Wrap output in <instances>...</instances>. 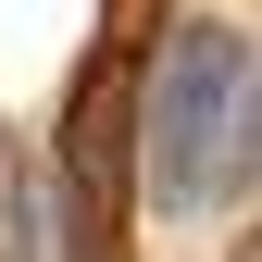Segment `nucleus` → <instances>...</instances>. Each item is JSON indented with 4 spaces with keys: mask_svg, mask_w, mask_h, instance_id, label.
Listing matches in <instances>:
<instances>
[{
    "mask_svg": "<svg viewBox=\"0 0 262 262\" xmlns=\"http://www.w3.org/2000/svg\"><path fill=\"white\" fill-rule=\"evenodd\" d=\"M237 262H262V250H237Z\"/></svg>",
    "mask_w": 262,
    "mask_h": 262,
    "instance_id": "f03ea898",
    "label": "nucleus"
},
{
    "mask_svg": "<svg viewBox=\"0 0 262 262\" xmlns=\"http://www.w3.org/2000/svg\"><path fill=\"white\" fill-rule=\"evenodd\" d=\"M150 212H237L262 175V113H250V38L237 25H150L138 50V125H125Z\"/></svg>",
    "mask_w": 262,
    "mask_h": 262,
    "instance_id": "f257e3e1",
    "label": "nucleus"
}]
</instances>
